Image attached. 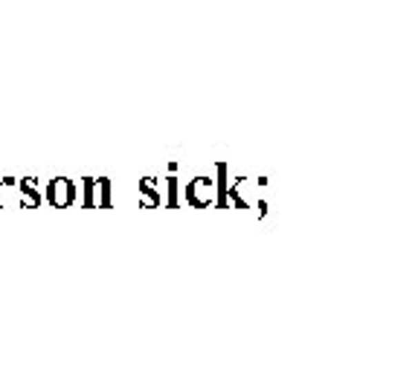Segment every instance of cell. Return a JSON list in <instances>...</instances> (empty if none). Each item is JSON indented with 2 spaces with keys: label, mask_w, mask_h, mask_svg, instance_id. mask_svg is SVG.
<instances>
[{
  "label": "cell",
  "mask_w": 418,
  "mask_h": 391,
  "mask_svg": "<svg viewBox=\"0 0 418 391\" xmlns=\"http://www.w3.org/2000/svg\"><path fill=\"white\" fill-rule=\"evenodd\" d=\"M215 206L227 209V165L218 162V183H215Z\"/></svg>",
  "instance_id": "obj_5"
},
{
  "label": "cell",
  "mask_w": 418,
  "mask_h": 391,
  "mask_svg": "<svg viewBox=\"0 0 418 391\" xmlns=\"http://www.w3.org/2000/svg\"><path fill=\"white\" fill-rule=\"evenodd\" d=\"M96 189H99V198H96V206L108 209V206H110V180L99 177V180H96Z\"/></svg>",
  "instance_id": "obj_6"
},
{
  "label": "cell",
  "mask_w": 418,
  "mask_h": 391,
  "mask_svg": "<svg viewBox=\"0 0 418 391\" xmlns=\"http://www.w3.org/2000/svg\"><path fill=\"white\" fill-rule=\"evenodd\" d=\"M81 186H85V198H81V200H85L88 209H93L96 206V180L85 177V180H81Z\"/></svg>",
  "instance_id": "obj_7"
},
{
  "label": "cell",
  "mask_w": 418,
  "mask_h": 391,
  "mask_svg": "<svg viewBox=\"0 0 418 391\" xmlns=\"http://www.w3.org/2000/svg\"><path fill=\"white\" fill-rule=\"evenodd\" d=\"M166 189H169V200H166V203L175 209V206H177V180L169 177V180H166Z\"/></svg>",
  "instance_id": "obj_8"
},
{
  "label": "cell",
  "mask_w": 418,
  "mask_h": 391,
  "mask_svg": "<svg viewBox=\"0 0 418 391\" xmlns=\"http://www.w3.org/2000/svg\"><path fill=\"white\" fill-rule=\"evenodd\" d=\"M139 198H143V203H146L148 209H155V206H160V203H163L160 191H157V180H155V177H143V180H139Z\"/></svg>",
  "instance_id": "obj_4"
},
{
  "label": "cell",
  "mask_w": 418,
  "mask_h": 391,
  "mask_svg": "<svg viewBox=\"0 0 418 391\" xmlns=\"http://www.w3.org/2000/svg\"><path fill=\"white\" fill-rule=\"evenodd\" d=\"M186 200L192 206H209V203H215V180H209V177H195L192 183L186 186Z\"/></svg>",
  "instance_id": "obj_1"
},
{
  "label": "cell",
  "mask_w": 418,
  "mask_h": 391,
  "mask_svg": "<svg viewBox=\"0 0 418 391\" xmlns=\"http://www.w3.org/2000/svg\"><path fill=\"white\" fill-rule=\"evenodd\" d=\"M41 191H38V180L35 177H26V180H21V203L26 206V209H38L41 206Z\"/></svg>",
  "instance_id": "obj_3"
},
{
  "label": "cell",
  "mask_w": 418,
  "mask_h": 391,
  "mask_svg": "<svg viewBox=\"0 0 418 391\" xmlns=\"http://www.w3.org/2000/svg\"><path fill=\"white\" fill-rule=\"evenodd\" d=\"M47 200L52 206H59V209L73 206V200H76V183H73V180H67V177H55L52 183L47 186Z\"/></svg>",
  "instance_id": "obj_2"
}]
</instances>
